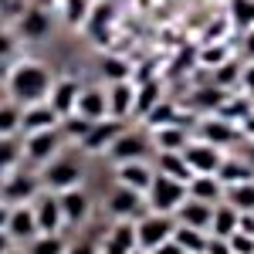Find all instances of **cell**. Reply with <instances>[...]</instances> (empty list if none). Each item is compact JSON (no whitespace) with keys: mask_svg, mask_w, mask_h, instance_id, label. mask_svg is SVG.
<instances>
[{"mask_svg":"<svg viewBox=\"0 0 254 254\" xmlns=\"http://www.w3.org/2000/svg\"><path fill=\"white\" fill-rule=\"evenodd\" d=\"M217 176H220V183H224V187H227V183L254 180V163L244 156V153H227L224 163H220V170H217Z\"/></svg>","mask_w":254,"mask_h":254,"instance_id":"obj_26","label":"cell"},{"mask_svg":"<svg viewBox=\"0 0 254 254\" xmlns=\"http://www.w3.org/2000/svg\"><path fill=\"white\" fill-rule=\"evenodd\" d=\"M237 88L248 98H254V61H248V64L241 68V85H237Z\"/></svg>","mask_w":254,"mask_h":254,"instance_id":"obj_42","label":"cell"},{"mask_svg":"<svg viewBox=\"0 0 254 254\" xmlns=\"http://www.w3.org/2000/svg\"><path fill=\"white\" fill-rule=\"evenodd\" d=\"M88 126H92V122H88L85 116H78V112H71L68 119H61V132H64V139H68L71 146L81 142V136L88 132Z\"/></svg>","mask_w":254,"mask_h":254,"instance_id":"obj_39","label":"cell"},{"mask_svg":"<svg viewBox=\"0 0 254 254\" xmlns=\"http://www.w3.org/2000/svg\"><path fill=\"white\" fill-rule=\"evenodd\" d=\"M41 190H44V187H41V173L34 166H27V163L17 166L10 176L0 180V200L10 203V207H14V203H31Z\"/></svg>","mask_w":254,"mask_h":254,"instance_id":"obj_5","label":"cell"},{"mask_svg":"<svg viewBox=\"0 0 254 254\" xmlns=\"http://www.w3.org/2000/svg\"><path fill=\"white\" fill-rule=\"evenodd\" d=\"M183 156H187V163H190V170L193 173H214L220 170V163H224V149H217V146H210L207 139H190L187 142V149H183Z\"/></svg>","mask_w":254,"mask_h":254,"instance_id":"obj_12","label":"cell"},{"mask_svg":"<svg viewBox=\"0 0 254 254\" xmlns=\"http://www.w3.org/2000/svg\"><path fill=\"white\" fill-rule=\"evenodd\" d=\"M173 241L183 248V254H207L210 244V231H200V227H187V224H176Z\"/></svg>","mask_w":254,"mask_h":254,"instance_id":"obj_28","label":"cell"},{"mask_svg":"<svg viewBox=\"0 0 254 254\" xmlns=\"http://www.w3.org/2000/svg\"><path fill=\"white\" fill-rule=\"evenodd\" d=\"M227 241H231L234 254H254V234H248V231H237V234L227 237Z\"/></svg>","mask_w":254,"mask_h":254,"instance_id":"obj_41","label":"cell"},{"mask_svg":"<svg viewBox=\"0 0 254 254\" xmlns=\"http://www.w3.org/2000/svg\"><path fill=\"white\" fill-rule=\"evenodd\" d=\"M244 156H248V159L254 163V142H248V153H244Z\"/></svg>","mask_w":254,"mask_h":254,"instance_id":"obj_50","label":"cell"},{"mask_svg":"<svg viewBox=\"0 0 254 254\" xmlns=\"http://www.w3.org/2000/svg\"><path fill=\"white\" fill-rule=\"evenodd\" d=\"M14 48H17V44H14V34H10L7 27H0V61L10 58V55H14Z\"/></svg>","mask_w":254,"mask_h":254,"instance_id":"obj_43","label":"cell"},{"mask_svg":"<svg viewBox=\"0 0 254 254\" xmlns=\"http://www.w3.org/2000/svg\"><path fill=\"white\" fill-rule=\"evenodd\" d=\"M0 136H20V105L17 102H0Z\"/></svg>","mask_w":254,"mask_h":254,"instance_id":"obj_37","label":"cell"},{"mask_svg":"<svg viewBox=\"0 0 254 254\" xmlns=\"http://www.w3.org/2000/svg\"><path fill=\"white\" fill-rule=\"evenodd\" d=\"M159 102H163V81L159 78L139 81L136 85V109H132V119H146Z\"/></svg>","mask_w":254,"mask_h":254,"instance_id":"obj_27","label":"cell"},{"mask_svg":"<svg viewBox=\"0 0 254 254\" xmlns=\"http://www.w3.org/2000/svg\"><path fill=\"white\" fill-rule=\"evenodd\" d=\"M105 210L112 220H139L146 214V193H139L132 187H122V183H112V190L105 193Z\"/></svg>","mask_w":254,"mask_h":254,"instance_id":"obj_9","label":"cell"},{"mask_svg":"<svg viewBox=\"0 0 254 254\" xmlns=\"http://www.w3.org/2000/svg\"><path fill=\"white\" fill-rule=\"evenodd\" d=\"M241 210H237V207H231V203H227V200H220V203H217L214 207V220H210V237H224V241H227V237H234L237 231H241Z\"/></svg>","mask_w":254,"mask_h":254,"instance_id":"obj_24","label":"cell"},{"mask_svg":"<svg viewBox=\"0 0 254 254\" xmlns=\"http://www.w3.org/2000/svg\"><path fill=\"white\" fill-rule=\"evenodd\" d=\"M61 116L51 109V102H31V105H20V136L27 132H41V129H58Z\"/></svg>","mask_w":254,"mask_h":254,"instance_id":"obj_14","label":"cell"},{"mask_svg":"<svg viewBox=\"0 0 254 254\" xmlns=\"http://www.w3.org/2000/svg\"><path fill=\"white\" fill-rule=\"evenodd\" d=\"M244 48H248V55H254V24L244 31Z\"/></svg>","mask_w":254,"mask_h":254,"instance_id":"obj_49","label":"cell"},{"mask_svg":"<svg viewBox=\"0 0 254 254\" xmlns=\"http://www.w3.org/2000/svg\"><path fill=\"white\" fill-rule=\"evenodd\" d=\"M149 139H153V149H156V153H183L187 142L193 139V132H190L183 122H170V126L149 129Z\"/></svg>","mask_w":254,"mask_h":254,"instance_id":"obj_20","label":"cell"},{"mask_svg":"<svg viewBox=\"0 0 254 254\" xmlns=\"http://www.w3.org/2000/svg\"><path fill=\"white\" fill-rule=\"evenodd\" d=\"M156 153L153 149V139H149V129H122L119 139L109 146L105 159L119 166V163H132V159H149Z\"/></svg>","mask_w":254,"mask_h":254,"instance_id":"obj_6","label":"cell"},{"mask_svg":"<svg viewBox=\"0 0 254 254\" xmlns=\"http://www.w3.org/2000/svg\"><path fill=\"white\" fill-rule=\"evenodd\" d=\"M24 251L27 254H64L68 251V241L61 234H38L34 241L24 244Z\"/></svg>","mask_w":254,"mask_h":254,"instance_id":"obj_33","label":"cell"},{"mask_svg":"<svg viewBox=\"0 0 254 254\" xmlns=\"http://www.w3.org/2000/svg\"><path fill=\"white\" fill-rule=\"evenodd\" d=\"M122 129H126V122H119V119H112V116L98 119V122L88 126V132L81 136L78 149L85 153V156H105V153H109V146L119 139Z\"/></svg>","mask_w":254,"mask_h":254,"instance_id":"obj_10","label":"cell"},{"mask_svg":"<svg viewBox=\"0 0 254 254\" xmlns=\"http://www.w3.org/2000/svg\"><path fill=\"white\" fill-rule=\"evenodd\" d=\"M196 139H207L210 146H217V149H234L237 142H244V136H241V129H237L231 119H224L220 112H210V116H200L196 119Z\"/></svg>","mask_w":254,"mask_h":254,"instance_id":"obj_7","label":"cell"},{"mask_svg":"<svg viewBox=\"0 0 254 254\" xmlns=\"http://www.w3.org/2000/svg\"><path fill=\"white\" fill-rule=\"evenodd\" d=\"M187 193L196 200H207V203H220L224 200V183L214 173H193L187 180Z\"/></svg>","mask_w":254,"mask_h":254,"instance_id":"obj_25","label":"cell"},{"mask_svg":"<svg viewBox=\"0 0 254 254\" xmlns=\"http://www.w3.org/2000/svg\"><path fill=\"white\" fill-rule=\"evenodd\" d=\"M214 207L217 203H207V200H196V196H187L176 210V224H187V227H200V231H210V220H214Z\"/></svg>","mask_w":254,"mask_h":254,"instance_id":"obj_21","label":"cell"},{"mask_svg":"<svg viewBox=\"0 0 254 254\" xmlns=\"http://www.w3.org/2000/svg\"><path fill=\"white\" fill-rule=\"evenodd\" d=\"M224 200L237 207L241 214H254V180H244V183H227L224 187Z\"/></svg>","mask_w":254,"mask_h":254,"instance_id":"obj_31","label":"cell"},{"mask_svg":"<svg viewBox=\"0 0 254 254\" xmlns=\"http://www.w3.org/2000/svg\"><path fill=\"white\" fill-rule=\"evenodd\" d=\"M227 58H231V51H227L224 41H207V44H200V55H196V61H200L203 71H210V68H217V64H224Z\"/></svg>","mask_w":254,"mask_h":254,"instance_id":"obj_34","label":"cell"},{"mask_svg":"<svg viewBox=\"0 0 254 254\" xmlns=\"http://www.w3.org/2000/svg\"><path fill=\"white\" fill-rule=\"evenodd\" d=\"M7 217H10V203L0 200V231H7Z\"/></svg>","mask_w":254,"mask_h":254,"instance_id":"obj_48","label":"cell"},{"mask_svg":"<svg viewBox=\"0 0 254 254\" xmlns=\"http://www.w3.org/2000/svg\"><path fill=\"white\" fill-rule=\"evenodd\" d=\"M109 95V116L119 122H129L132 109H136V81H109L105 85Z\"/></svg>","mask_w":254,"mask_h":254,"instance_id":"obj_15","label":"cell"},{"mask_svg":"<svg viewBox=\"0 0 254 254\" xmlns=\"http://www.w3.org/2000/svg\"><path fill=\"white\" fill-rule=\"evenodd\" d=\"M7 254H27V251H24V248H17V244H14V248H10V251H7Z\"/></svg>","mask_w":254,"mask_h":254,"instance_id":"obj_51","label":"cell"},{"mask_svg":"<svg viewBox=\"0 0 254 254\" xmlns=\"http://www.w3.org/2000/svg\"><path fill=\"white\" fill-rule=\"evenodd\" d=\"M64 146H71V142L64 139L61 126H58V129H41V132H27V136H20L24 163H27V166H34V170L48 166V163L58 156Z\"/></svg>","mask_w":254,"mask_h":254,"instance_id":"obj_3","label":"cell"},{"mask_svg":"<svg viewBox=\"0 0 254 254\" xmlns=\"http://www.w3.org/2000/svg\"><path fill=\"white\" fill-rule=\"evenodd\" d=\"M75 112L85 116L88 122H98V119L109 116V95H105V85H81V95Z\"/></svg>","mask_w":254,"mask_h":254,"instance_id":"obj_22","label":"cell"},{"mask_svg":"<svg viewBox=\"0 0 254 254\" xmlns=\"http://www.w3.org/2000/svg\"><path fill=\"white\" fill-rule=\"evenodd\" d=\"M64 254H98V244L88 241V237H81V241H75V244H68Z\"/></svg>","mask_w":254,"mask_h":254,"instance_id":"obj_44","label":"cell"},{"mask_svg":"<svg viewBox=\"0 0 254 254\" xmlns=\"http://www.w3.org/2000/svg\"><path fill=\"white\" fill-rule=\"evenodd\" d=\"M10 248H14V237L7 234V231H0V254H7Z\"/></svg>","mask_w":254,"mask_h":254,"instance_id":"obj_47","label":"cell"},{"mask_svg":"<svg viewBox=\"0 0 254 254\" xmlns=\"http://www.w3.org/2000/svg\"><path fill=\"white\" fill-rule=\"evenodd\" d=\"M61 3V17L68 20L71 27H81L85 17H88V10H92V0H58Z\"/></svg>","mask_w":254,"mask_h":254,"instance_id":"obj_38","label":"cell"},{"mask_svg":"<svg viewBox=\"0 0 254 254\" xmlns=\"http://www.w3.org/2000/svg\"><path fill=\"white\" fill-rule=\"evenodd\" d=\"M231 24L248 31L254 24V0H231Z\"/></svg>","mask_w":254,"mask_h":254,"instance_id":"obj_40","label":"cell"},{"mask_svg":"<svg viewBox=\"0 0 254 254\" xmlns=\"http://www.w3.org/2000/svg\"><path fill=\"white\" fill-rule=\"evenodd\" d=\"M78 95H81V81L71 78V75H64V78H55L51 92H48V102H51V109H55L61 119H68L75 112V105H78Z\"/></svg>","mask_w":254,"mask_h":254,"instance_id":"obj_19","label":"cell"},{"mask_svg":"<svg viewBox=\"0 0 254 254\" xmlns=\"http://www.w3.org/2000/svg\"><path fill=\"white\" fill-rule=\"evenodd\" d=\"M31 207H34V217H38V231L41 234H61V227H64V214H61V200L55 190H41L34 200H31Z\"/></svg>","mask_w":254,"mask_h":254,"instance_id":"obj_11","label":"cell"},{"mask_svg":"<svg viewBox=\"0 0 254 254\" xmlns=\"http://www.w3.org/2000/svg\"><path fill=\"white\" fill-rule=\"evenodd\" d=\"M61 214H64V227H81L88 217H92V196L85 187H71V190H61Z\"/></svg>","mask_w":254,"mask_h":254,"instance_id":"obj_13","label":"cell"},{"mask_svg":"<svg viewBox=\"0 0 254 254\" xmlns=\"http://www.w3.org/2000/svg\"><path fill=\"white\" fill-rule=\"evenodd\" d=\"M187 196L190 193H187V183H183V180H173V176H166V173H156L153 183H149V190H146V207L156 210V214H176L180 203H183Z\"/></svg>","mask_w":254,"mask_h":254,"instance_id":"obj_4","label":"cell"},{"mask_svg":"<svg viewBox=\"0 0 254 254\" xmlns=\"http://www.w3.org/2000/svg\"><path fill=\"white\" fill-rule=\"evenodd\" d=\"M85 153H81L78 146H64L58 156L51 159L48 166H41V187L44 190H71V187H85Z\"/></svg>","mask_w":254,"mask_h":254,"instance_id":"obj_2","label":"cell"},{"mask_svg":"<svg viewBox=\"0 0 254 254\" xmlns=\"http://www.w3.org/2000/svg\"><path fill=\"white\" fill-rule=\"evenodd\" d=\"M98 71H102L105 85L109 81H132V64L126 58H102L98 61Z\"/></svg>","mask_w":254,"mask_h":254,"instance_id":"obj_35","label":"cell"},{"mask_svg":"<svg viewBox=\"0 0 254 254\" xmlns=\"http://www.w3.org/2000/svg\"><path fill=\"white\" fill-rule=\"evenodd\" d=\"M55 85L51 64L38 58H20L10 64L7 71V98L17 105H31V102H44Z\"/></svg>","mask_w":254,"mask_h":254,"instance_id":"obj_1","label":"cell"},{"mask_svg":"<svg viewBox=\"0 0 254 254\" xmlns=\"http://www.w3.org/2000/svg\"><path fill=\"white\" fill-rule=\"evenodd\" d=\"M153 166H156V173H166L173 180H183V183L193 176V170H190V163H187L183 153H153Z\"/></svg>","mask_w":254,"mask_h":254,"instance_id":"obj_29","label":"cell"},{"mask_svg":"<svg viewBox=\"0 0 254 254\" xmlns=\"http://www.w3.org/2000/svg\"><path fill=\"white\" fill-rule=\"evenodd\" d=\"M146 122V129H159V126H170V122H183L180 119V109H176V102H170V98H163L156 109L149 112V116L142 119Z\"/></svg>","mask_w":254,"mask_h":254,"instance_id":"obj_36","label":"cell"},{"mask_svg":"<svg viewBox=\"0 0 254 254\" xmlns=\"http://www.w3.org/2000/svg\"><path fill=\"white\" fill-rule=\"evenodd\" d=\"M153 176H156L153 159H132V163H119V166H116V183L132 187V190H139V193H146V190H149Z\"/></svg>","mask_w":254,"mask_h":254,"instance_id":"obj_18","label":"cell"},{"mask_svg":"<svg viewBox=\"0 0 254 254\" xmlns=\"http://www.w3.org/2000/svg\"><path fill=\"white\" fill-rule=\"evenodd\" d=\"M207 254H234V248H231V241H224V237H210Z\"/></svg>","mask_w":254,"mask_h":254,"instance_id":"obj_45","label":"cell"},{"mask_svg":"<svg viewBox=\"0 0 254 254\" xmlns=\"http://www.w3.org/2000/svg\"><path fill=\"white\" fill-rule=\"evenodd\" d=\"M7 234L14 237V244H27V241H34V237L41 234L38 217H34V207H31V203H14V207H10Z\"/></svg>","mask_w":254,"mask_h":254,"instance_id":"obj_16","label":"cell"},{"mask_svg":"<svg viewBox=\"0 0 254 254\" xmlns=\"http://www.w3.org/2000/svg\"><path fill=\"white\" fill-rule=\"evenodd\" d=\"M51 27H55V20L41 7H24L17 14V38L24 41H44L51 34Z\"/></svg>","mask_w":254,"mask_h":254,"instance_id":"obj_17","label":"cell"},{"mask_svg":"<svg viewBox=\"0 0 254 254\" xmlns=\"http://www.w3.org/2000/svg\"><path fill=\"white\" fill-rule=\"evenodd\" d=\"M149 254H183V248H180V244H176L173 237H170L166 244H159V248H153Z\"/></svg>","mask_w":254,"mask_h":254,"instance_id":"obj_46","label":"cell"},{"mask_svg":"<svg viewBox=\"0 0 254 254\" xmlns=\"http://www.w3.org/2000/svg\"><path fill=\"white\" fill-rule=\"evenodd\" d=\"M176 231V217L173 214H156V210H146L136 220V244L142 251H153L159 244H166Z\"/></svg>","mask_w":254,"mask_h":254,"instance_id":"obj_8","label":"cell"},{"mask_svg":"<svg viewBox=\"0 0 254 254\" xmlns=\"http://www.w3.org/2000/svg\"><path fill=\"white\" fill-rule=\"evenodd\" d=\"M241 68H244L241 61L227 58L224 64L210 68V78H207V81H214V85H220V88H227V92H231V88H237V85H241Z\"/></svg>","mask_w":254,"mask_h":254,"instance_id":"obj_32","label":"cell"},{"mask_svg":"<svg viewBox=\"0 0 254 254\" xmlns=\"http://www.w3.org/2000/svg\"><path fill=\"white\" fill-rule=\"evenodd\" d=\"M227 88H220V85H214V81H203V85H196L193 92H190V109H193L196 116H210V112H217L224 102H227Z\"/></svg>","mask_w":254,"mask_h":254,"instance_id":"obj_23","label":"cell"},{"mask_svg":"<svg viewBox=\"0 0 254 254\" xmlns=\"http://www.w3.org/2000/svg\"><path fill=\"white\" fill-rule=\"evenodd\" d=\"M129 254H149V251H142V248H132V251H129Z\"/></svg>","mask_w":254,"mask_h":254,"instance_id":"obj_52","label":"cell"},{"mask_svg":"<svg viewBox=\"0 0 254 254\" xmlns=\"http://www.w3.org/2000/svg\"><path fill=\"white\" fill-rule=\"evenodd\" d=\"M17 166H24L20 136H0V180H3V176H10Z\"/></svg>","mask_w":254,"mask_h":254,"instance_id":"obj_30","label":"cell"}]
</instances>
